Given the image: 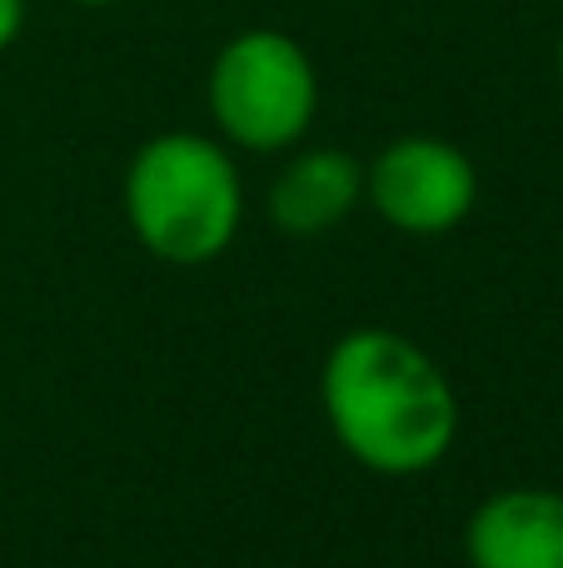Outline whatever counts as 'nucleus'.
Segmentation results:
<instances>
[{
  "mask_svg": "<svg viewBox=\"0 0 563 568\" xmlns=\"http://www.w3.org/2000/svg\"><path fill=\"white\" fill-rule=\"evenodd\" d=\"M120 205L140 250L175 270H199L235 245L245 185L219 140L199 130H165L130 155Z\"/></svg>",
  "mask_w": 563,
  "mask_h": 568,
  "instance_id": "nucleus-2",
  "label": "nucleus"
},
{
  "mask_svg": "<svg viewBox=\"0 0 563 568\" xmlns=\"http://www.w3.org/2000/svg\"><path fill=\"white\" fill-rule=\"evenodd\" d=\"M365 200L389 230L434 240L474 215L479 170L454 140L399 135L365 165Z\"/></svg>",
  "mask_w": 563,
  "mask_h": 568,
  "instance_id": "nucleus-4",
  "label": "nucleus"
},
{
  "mask_svg": "<svg viewBox=\"0 0 563 568\" xmlns=\"http://www.w3.org/2000/svg\"><path fill=\"white\" fill-rule=\"evenodd\" d=\"M559 75H563V36H559Z\"/></svg>",
  "mask_w": 563,
  "mask_h": 568,
  "instance_id": "nucleus-9",
  "label": "nucleus"
},
{
  "mask_svg": "<svg viewBox=\"0 0 563 568\" xmlns=\"http://www.w3.org/2000/svg\"><path fill=\"white\" fill-rule=\"evenodd\" d=\"M209 120L225 145L279 155L299 145L319 115V75L309 50L285 30H239L219 45L205 80Z\"/></svg>",
  "mask_w": 563,
  "mask_h": 568,
  "instance_id": "nucleus-3",
  "label": "nucleus"
},
{
  "mask_svg": "<svg viewBox=\"0 0 563 568\" xmlns=\"http://www.w3.org/2000/svg\"><path fill=\"white\" fill-rule=\"evenodd\" d=\"M319 409L339 449L379 479L439 469L459 439V394L444 364L385 324H359L329 344Z\"/></svg>",
  "mask_w": 563,
  "mask_h": 568,
  "instance_id": "nucleus-1",
  "label": "nucleus"
},
{
  "mask_svg": "<svg viewBox=\"0 0 563 568\" xmlns=\"http://www.w3.org/2000/svg\"><path fill=\"white\" fill-rule=\"evenodd\" d=\"M70 6H115V0H70Z\"/></svg>",
  "mask_w": 563,
  "mask_h": 568,
  "instance_id": "nucleus-8",
  "label": "nucleus"
},
{
  "mask_svg": "<svg viewBox=\"0 0 563 568\" xmlns=\"http://www.w3.org/2000/svg\"><path fill=\"white\" fill-rule=\"evenodd\" d=\"M25 30V0H0V50H10Z\"/></svg>",
  "mask_w": 563,
  "mask_h": 568,
  "instance_id": "nucleus-7",
  "label": "nucleus"
},
{
  "mask_svg": "<svg viewBox=\"0 0 563 568\" xmlns=\"http://www.w3.org/2000/svg\"><path fill=\"white\" fill-rule=\"evenodd\" d=\"M359 200H365V165L339 145H315L285 160L265 195V210L275 230L309 240L339 230L359 210Z\"/></svg>",
  "mask_w": 563,
  "mask_h": 568,
  "instance_id": "nucleus-6",
  "label": "nucleus"
},
{
  "mask_svg": "<svg viewBox=\"0 0 563 568\" xmlns=\"http://www.w3.org/2000/svg\"><path fill=\"white\" fill-rule=\"evenodd\" d=\"M469 568H563V494L514 484L474 504L464 524Z\"/></svg>",
  "mask_w": 563,
  "mask_h": 568,
  "instance_id": "nucleus-5",
  "label": "nucleus"
}]
</instances>
